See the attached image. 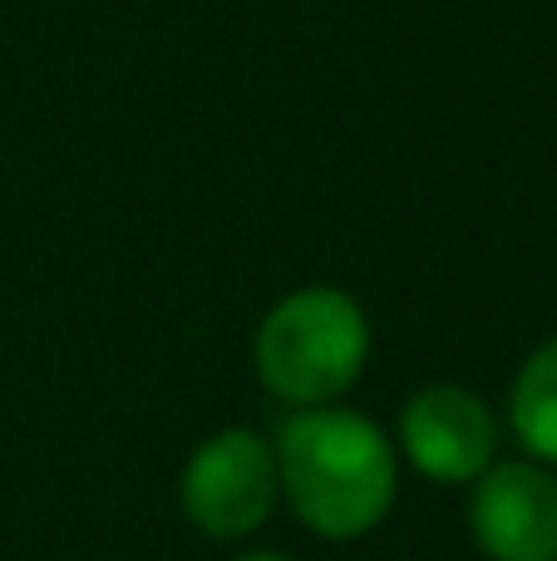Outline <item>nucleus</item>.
I'll list each match as a JSON object with an SVG mask.
<instances>
[{
	"label": "nucleus",
	"mask_w": 557,
	"mask_h": 561,
	"mask_svg": "<svg viewBox=\"0 0 557 561\" xmlns=\"http://www.w3.org/2000/svg\"><path fill=\"white\" fill-rule=\"evenodd\" d=\"M276 473L296 517L316 537L351 542L380 527L395 503V448L365 414L296 409L276 434Z\"/></svg>",
	"instance_id": "obj_1"
},
{
	"label": "nucleus",
	"mask_w": 557,
	"mask_h": 561,
	"mask_svg": "<svg viewBox=\"0 0 557 561\" xmlns=\"http://www.w3.org/2000/svg\"><path fill=\"white\" fill-rule=\"evenodd\" d=\"M371 359V320L336 286L282 296L257 325V375L276 399L321 409L361 379Z\"/></svg>",
	"instance_id": "obj_2"
},
{
	"label": "nucleus",
	"mask_w": 557,
	"mask_h": 561,
	"mask_svg": "<svg viewBox=\"0 0 557 561\" xmlns=\"http://www.w3.org/2000/svg\"><path fill=\"white\" fill-rule=\"evenodd\" d=\"M282 473L276 448L252 428H223L183 468V513L207 537H247L272 517Z\"/></svg>",
	"instance_id": "obj_3"
},
{
	"label": "nucleus",
	"mask_w": 557,
	"mask_h": 561,
	"mask_svg": "<svg viewBox=\"0 0 557 561\" xmlns=\"http://www.w3.org/2000/svg\"><path fill=\"white\" fill-rule=\"evenodd\" d=\"M400 448L434 483H474L493 463L499 424L464 385H424L400 414Z\"/></svg>",
	"instance_id": "obj_4"
},
{
	"label": "nucleus",
	"mask_w": 557,
	"mask_h": 561,
	"mask_svg": "<svg viewBox=\"0 0 557 561\" xmlns=\"http://www.w3.org/2000/svg\"><path fill=\"white\" fill-rule=\"evenodd\" d=\"M469 523L493 561H557V478L543 463H489Z\"/></svg>",
	"instance_id": "obj_5"
},
{
	"label": "nucleus",
	"mask_w": 557,
	"mask_h": 561,
	"mask_svg": "<svg viewBox=\"0 0 557 561\" xmlns=\"http://www.w3.org/2000/svg\"><path fill=\"white\" fill-rule=\"evenodd\" d=\"M509 424L538 463H557V335L523 359L509 394Z\"/></svg>",
	"instance_id": "obj_6"
},
{
	"label": "nucleus",
	"mask_w": 557,
	"mask_h": 561,
	"mask_svg": "<svg viewBox=\"0 0 557 561\" xmlns=\"http://www.w3.org/2000/svg\"><path fill=\"white\" fill-rule=\"evenodd\" d=\"M237 561H286V557H276V552H252V557H237Z\"/></svg>",
	"instance_id": "obj_7"
}]
</instances>
